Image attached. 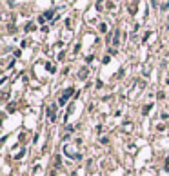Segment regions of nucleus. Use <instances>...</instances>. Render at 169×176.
Here are the masks:
<instances>
[{
  "mask_svg": "<svg viewBox=\"0 0 169 176\" xmlns=\"http://www.w3.org/2000/svg\"><path fill=\"white\" fill-rule=\"evenodd\" d=\"M53 15H55V9H49V11H47L46 15H42V22H44V20H46V18H51Z\"/></svg>",
  "mask_w": 169,
  "mask_h": 176,
  "instance_id": "2",
  "label": "nucleus"
},
{
  "mask_svg": "<svg viewBox=\"0 0 169 176\" xmlns=\"http://www.w3.org/2000/svg\"><path fill=\"white\" fill-rule=\"evenodd\" d=\"M51 176H55V173H53V174H51Z\"/></svg>",
  "mask_w": 169,
  "mask_h": 176,
  "instance_id": "10",
  "label": "nucleus"
},
{
  "mask_svg": "<svg viewBox=\"0 0 169 176\" xmlns=\"http://www.w3.org/2000/svg\"><path fill=\"white\" fill-rule=\"evenodd\" d=\"M69 95H73V89H67V91L64 93V96L60 98V102H58V104H60V105H64V104L67 102V98H69Z\"/></svg>",
  "mask_w": 169,
  "mask_h": 176,
  "instance_id": "1",
  "label": "nucleus"
},
{
  "mask_svg": "<svg viewBox=\"0 0 169 176\" xmlns=\"http://www.w3.org/2000/svg\"><path fill=\"white\" fill-rule=\"evenodd\" d=\"M46 67H47V71H49V73H55V67H53V65H51V64H47V65H46Z\"/></svg>",
  "mask_w": 169,
  "mask_h": 176,
  "instance_id": "7",
  "label": "nucleus"
},
{
  "mask_svg": "<svg viewBox=\"0 0 169 176\" xmlns=\"http://www.w3.org/2000/svg\"><path fill=\"white\" fill-rule=\"evenodd\" d=\"M47 116H49V120H55V105H51V107H49V113H47Z\"/></svg>",
  "mask_w": 169,
  "mask_h": 176,
  "instance_id": "3",
  "label": "nucleus"
},
{
  "mask_svg": "<svg viewBox=\"0 0 169 176\" xmlns=\"http://www.w3.org/2000/svg\"><path fill=\"white\" fill-rule=\"evenodd\" d=\"M78 76H80V78H86V76H87V69H80Z\"/></svg>",
  "mask_w": 169,
  "mask_h": 176,
  "instance_id": "5",
  "label": "nucleus"
},
{
  "mask_svg": "<svg viewBox=\"0 0 169 176\" xmlns=\"http://www.w3.org/2000/svg\"><path fill=\"white\" fill-rule=\"evenodd\" d=\"M166 171H169V158L166 160Z\"/></svg>",
  "mask_w": 169,
  "mask_h": 176,
  "instance_id": "9",
  "label": "nucleus"
},
{
  "mask_svg": "<svg viewBox=\"0 0 169 176\" xmlns=\"http://www.w3.org/2000/svg\"><path fill=\"white\" fill-rule=\"evenodd\" d=\"M160 7H162V9H164V11H166V9H167V7H169V2H164V4H162V6H160Z\"/></svg>",
  "mask_w": 169,
  "mask_h": 176,
  "instance_id": "8",
  "label": "nucleus"
},
{
  "mask_svg": "<svg viewBox=\"0 0 169 176\" xmlns=\"http://www.w3.org/2000/svg\"><path fill=\"white\" fill-rule=\"evenodd\" d=\"M127 11H129L131 15H135V13H136V2H133V4H129V9H127Z\"/></svg>",
  "mask_w": 169,
  "mask_h": 176,
  "instance_id": "4",
  "label": "nucleus"
},
{
  "mask_svg": "<svg viewBox=\"0 0 169 176\" xmlns=\"http://www.w3.org/2000/svg\"><path fill=\"white\" fill-rule=\"evenodd\" d=\"M100 31L106 33V31H107V25H106V24H100Z\"/></svg>",
  "mask_w": 169,
  "mask_h": 176,
  "instance_id": "6",
  "label": "nucleus"
}]
</instances>
